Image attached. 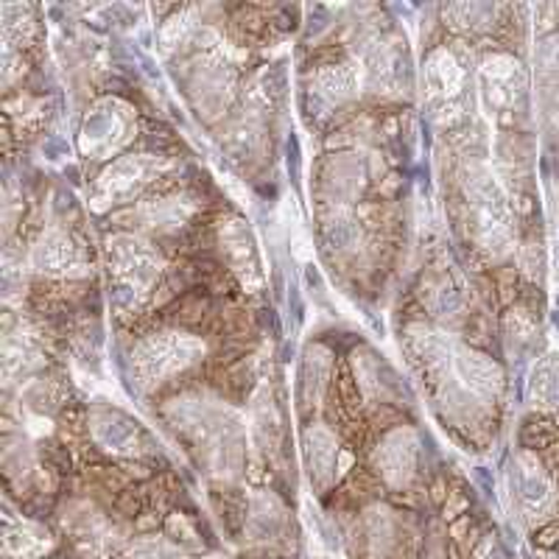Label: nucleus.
I'll list each match as a JSON object with an SVG mask.
<instances>
[{
    "mask_svg": "<svg viewBox=\"0 0 559 559\" xmlns=\"http://www.w3.org/2000/svg\"><path fill=\"white\" fill-rule=\"evenodd\" d=\"M202 353L204 344L199 338L182 336V333H157V336L140 342L134 349V376L143 386H157L182 372L185 367H191Z\"/></svg>",
    "mask_w": 559,
    "mask_h": 559,
    "instance_id": "1",
    "label": "nucleus"
},
{
    "mask_svg": "<svg viewBox=\"0 0 559 559\" xmlns=\"http://www.w3.org/2000/svg\"><path fill=\"white\" fill-rule=\"evenodd\" d=\"M417 433L412 428H397L386 433L376 451V467L389 484L403 487L412 481L414 467H417Z\"/></svg>",
    "mask_w": 559,
    "mask_h": 559,
    "instance_id": "2",
    "label": "nucleus"
},
{
    "mask_svg": "<svg viewBox=\"0 0 559 559\" xmlns=\"http://www.w3.org/2000/svg\"><path fill=\"white\" fill-rule=\"evenodd\" d=\"M286 528V509L269 492H261V496L252 498V507H249L247 518V534L252 543H277L280 534Z\"/></svg>",
    "mask_w": 559,
    "mask_h": 559,
    "instance_id": "3",
    "label": "nucleus"
},
{
    "mask_svg": "<svg viewBox=\"0 0 559 559\" xmlns=\"http://www.w3.org/2000/svg\"><path fill=\"white\" fill-rule=\"evenodd\" d=\"M302 456H306V467L311 481H317L319 487L331 484L338 459V445L331 431H324V428H308Z\"/></svg>",
    "mask_w": 559,
    "mask_h": 559,
    "instance_id": "4",
    "label": "nucleus"
},
{
    "mask_svg": "<svg viewBox=\"0 0 559 559\" xmlns=\"http://www.w3.org/2000/svg\"><path fill=\"white\" fill-rule=\"evenodd\" d=\"M109 252L115 254V266L118 274L127 277L132 286H146L148 280L154 277V254L148 252L146 243L134 241V238H118L115 247H109Z\"/></svg>",
    "mask_w": 559,
    "mask_h": 559,
    "instance_id": "5",
    "label": "nucleus"
},
{
    "mask_svg": "<svg viewBox=\"0 0 559 559\" xmlns=\"http://www.w3.org/2000/svg\"><path fill=\"white\" fill-rule=\"evenodd\" d=\"M222 243L227 258L233 261L236 272L241 274L243 283L249 277H258V254H254V243L249 238V229L241 222H229L227 229H222Z\"/></svg>",
    "mask_w": 559,
    "mask_h": 559,
    "instance_id": "6",
    "label": "nucleus"
},
{
    "mask_svg": "<svg viewBox=\"0 0 559 559\" xmlns=\"http://www.w3.org/2000/svg\"><path fill=\"white\" fill-rule=\"evenodd\" d=\"M96 437L102 445L109 448V451H118V453L138 451V428H134L127 417H121V414H115V412L96 414Z\"/></svg>",
    "mask_w": 559,
    "mask_h": 559,
    "instance_id": "7",
    "label": "nucleus"
},
{
    "mask_svg": "<svg viewBox=\"0 0 559 559\" xmlns=\"http://www.w3.org/2000/svg\"><path fill=\"white\" fill-rule=\"evenodd\" d=\"M34 263H37L39 272H70L76 266V249L62 233H51L48 238H43V243L34 252Z\"/></svg>",
    "mask_w": 559,
    "mask_h": 559,
    "instance_id": "8",
    "label": "nucleus"
},
{
    "mask_svg": "<svg viewBox=\"0 0 559 559\" xmlns=\"http://www.w3.org/2000/svg\"><path fill=\"white\" fill-rule=\"evenodd\" d=\"M7 548L9 554L20 559H37L51 548V540H48V532H43L34 523H20L17 528L7 534Z\"/></svg>",
    "mask_w": 559,
    "mask_h": 559,
    "instance_id": "9",
    "label": "nucleus"
},
{
    "mask_svg": "<svg viewBox=\"0 0 559 559\" xmlns=\"http://www.w3.org/2000/svg\"><path fill=\"white\" fill-rule=\"evenodd\" d=\"M127 557L129 559H188L185 557V551H179V548L171 546L168 540H157V537H152V540H138L132 548H129Z\"/></svg>",
    "mask_w": 559,
    "mask_h": 559,
    "instance_id": "10",
    "label": "nucleus"
},
{
    "mask_svg": "<svg viewBox=\"0 0 559 559\" xmlns=\"http://www.w3.org/2000/svg\"><path fill=\"white\" fill-rule=\"evenodd\" d=\"M204 559H227V557H204Z\"/></svg>",
    "mask_w": 559,
    "mask_h": 559,
    "instance_id": "11",
    "label": "nucleus"
}]
</instances>
